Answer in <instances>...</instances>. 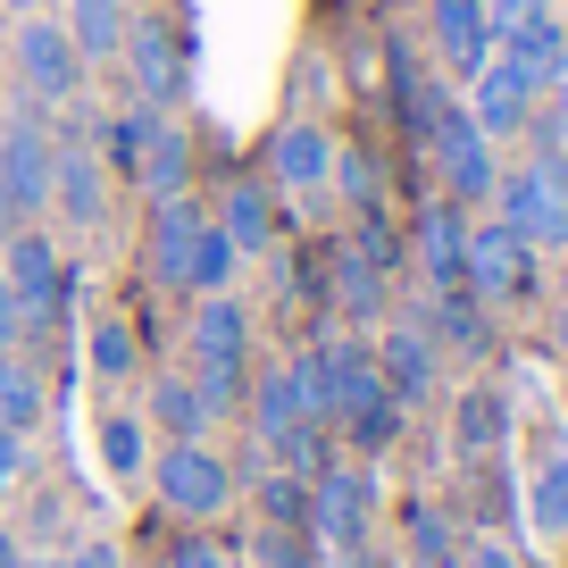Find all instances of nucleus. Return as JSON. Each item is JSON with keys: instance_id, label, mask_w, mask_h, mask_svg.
I'll list each match as a JSON object with an SVG mask.
<instances>
[{"instance_id": "nucleus-1", "label": "nucleus", "mask_w": 568, "mask_h": 568, "mask_svg": "<svg viewBox=\"0 0 568 568\" xmlns=\"http://www.w3.org/2000/svg\"><path fill=\"white\" fill-rule=\"evenodd\" d=\"M376 468L368 460H326L310 468V535L326 551H368L376 544Z\"/></svg>"}, {"instance_id": "nucleus-2", "label": "nucleus", "mask_w": 568, "mask_h": 568, "mask_svg": "<svg viewBox=\"0 0 568 568\" xmlns=\"http://www.w3.org/2000/svg\"><path fill=\"white\" fill-rule=\"evenodd\" d=\"M142 477H151V494H160L168 518L210 527V518L234 510V460H226V452H210V444H168Z\"/></svg>"}, {"instance_id": "nucleus-3", "label": "nucleus", "mask_w": 568, "mask_h": 568, "mask_svg": "<svg viewBox=\"0 0 568 568\" xmlns=\"http://www.w3.org/2000/svg\"><path fill=\"white\" fill-rule=\"evenodd\" d=\"M51 160H59V134L42 125V109L0 125V217L9 226H42L51 217Z\"/></svg>"}, {"instance_id": "nucleus-4", "label": "nucleus", "mask_w": 568, "mask_h": 568, "mask_svg": "<svg viewBox=\"0 0 568 568\" xmlns=\"http://www.w3.org/2000/svg\"><path fill=\"white\" fill-rule=\"evenodd\" d=\"M460 284L477 293L485 310H510V302H527L535 284H544V251H535L527 234H510L501 217H468V267H460Z\"/></svg>"}, {"instance_id": "nucleus-5", "label": "nucleus", "mask_w": 568, "mask_h": 568, "mask_svg": "<svg viewBox=\"0 0 568 568\" xmlns=\"http://www.w3.org/2000/svg\"><path fill=\"white\" fill-rule=\"evenodd\" d=\"M426 160H435V176H444V201H460V210H485L494 184H501V160H494V142L477 134L468 101L435 109V125H426Z\"/></svg>"}, {"instance_id": "nucleus-6", "label": "nucleus", "mask_w": 568, "mask_h": 568, "mask_svg": "<svg viewBox=\"0 0 568 568\" xmlns=\"http://www.w3.org/2000/svg\"><path fill=\"white\" fill-rule=\"evenodd\" d=\"M494 18V51L510 68L535 75V92H560L568 84V42H560V0H485Z\"/></svg>"}, {"instance_id": "nucleus-7", "label": "nucleus", "mask_w": 568, "mask_h": 568, "mask_svg": "<svg viewBox=\"0 0 568 568\" xmlns=\"http://www.w3.org/2000/svg\"><path fill=\"white\" fill-rule=\"evenodd\" d=\"M494 217L510 234H527L535 251H560L568 243V184H560V168H551V160L510 168V176L494 184Z\"/></svg>"}, {"instance_id": "nucleus-8", "label": "nucleus", "mask_w": 568, "mask_h": 568, "mask_svg": "<svg viewBox=\"0 0 568 568\" xmlns=\"http://www.w3.org/2000/svg\"><path fill=\"white\" fill-rule=\"evenodd\" d=\"M9 51H18V75H26V92H34L42 109H68L75 92H84V59H75V42H68V26L59 18H18V42H9Z\"/></svg>"}, {"instance_id": "nucleus-9", "label": "nucleus", "mask_w": 568, "mask_h": 568, "mask_svg": "<svg viewBox=\"0 0 568 568\" xmlns=\"http://www.w3.org/2000/svg\"><path fill=\"white\" fill-rule=\"evenodd\" d=\"M267 193H293V201H318L326 184H335V134H326L318 118H284L276 134H267Z\"/></svg>"}, {"instance_id": "nucleus-10", "label": "nucleus", "mask_w": 568, "mask_h": 568, "mask_svg": "<svg viewBox=\"0 0 568 568\" xmlns=\"http://www.w3.org/2000/svg\"><path fill=\"white\" fill-rule=\"evenodd\" d=\"M535 101H551V92H535V75L510 68L501 51L468 75V118H477L485 142H518V134H527V118H535Z\"/></svg>"}, {"instance_id": "nucleus-11", "label": "nucleus", "mask_w": 568, "mask_h": 568, "mask_svg": "<svg viewBox=\"0 0 568 568\" xmlns=\"http://www.w3.org/2000/svg\"><path fill=\"white\" fill-rule=\"evenodd\" d=\"M201 234H210V210H201L193 193H176V201H151V226H142V267H151V284L184 293Z\"/></svg>"}, {"instance_id": "nucleus-12", "label": "nucleus", "mask_w": 568, "mask_h": 568, "mask_svg": "<svg viewBox=\"0 0 568 568\" xmlns=\"http://www.w3.org/2000/svg\"><path fill=\"white\" fill-rule=\"evenodd\" d=\"M118 59H125V75H134L142 109L176 118V101H184V51H176V34H168V18H134V34H125Z\"/></svg>"}, {"instance_id": "nucleus-13", "label": "nucleus", "mask_w": 568, "mask_h": 568, "mask_svg": "<svg viewBox=\"0 0 568 568\" xmlns=\"http://www.w3.org/2000/svg\"><path fill=\"white\" fill-rule=\"evenodd\" d=\"M51 217L75 234H92L109 217V168L92 142H59V160H51Z\"/></svg>"}, {"instance_id": "nucleus-14", "label": "nucleus", "mask_w": 568, "mask_h": 568, "mask_svg": "<svg viewBox=\"0 0 568 568\" xmlns=\"http://www.w3.org/2000/svg\"><path fill=\"white\" fill-rule=\"evenodd\" d=\"M409 251H418L426 293H468L460 284V267H468V210L460 201H426L418 226H409Z\"/></svg>"}, {"instance_id": "nucleus-15", "label": "nucleus", "mask_w": 568, "mask_h": 568, "mask_svg": "<svg viewBox=\"0 0 568 568\" xmlns=\"http://www.w3.org/2000/svg\"><path fill=\"white\" fill-rule=\"evenodd\" d=\"M376 376L418 409V402H435V385H444V352H435V335H426L418 318H393L385 335H376Z\"/></svg>"}, {"instance_id": "nucleus-16", "label": "nucleus", "mask_w": 568, "mask_h": 568, "mask_svg": "<svg viewBox=\"0 0 568 568\" xmlns=\"http://www.w3.org/2000/svg\"><path fill=\"white\" fill-rule=\"evenodd\" d=\"M426 34H435V59H444L460 84L494 59V18H485V0H426Z\"/></svg>"}, {"instance_id": "nucleus-17", "label": "nucleus", "mask_w": 568, "mask_h": 568, "mask_svg": "<svg viewBox=\"0 0 568 568\" xmlns=\"http://www.w3.org/2000/svg\"><path fill=\"white\" fill-rule=\"evenodd\" d=\"M210 226L234 243V260H267V251H276V234H284V217H276V193H267L260 176H234L226 201L210 210Z\"/></svg>"}, {"instance_id": "nucleus-18", "label": "nucleus", "mask_w": 568, "mask_h": 568, "mask_svg": "<svg viewBox=\"0 0 568 568\" xmlns=\"http://www.w3.org/2000/svg\"><path fill=\"white\" fill-rule=\"evenodd\" d=\"M452 452H460L468 468L510 452V393L501 385H468L460 402H452Z\"/></svg>"}, {"instance_id": "nucleus-19", "label": "nucleus", "mask_w": 568, "mask_h": 568, "mask_svg": "<svg viewBox=\"0 0 568 568\" xmlns=\"http://www.w3.org/2000/svg\"><path fill=\"white\" fill-rule=\"evenodd\" d=\"M409 318H418L426 335H435V352H452V359L494 352V318H485L477 293H426V310H409Z\"/></svg>"}, {"instance_id": "nucleus-20", "label": "nucleus", "mask_w": 568, "mask_h": 568, "mask_svg": "<svg viewBox=\"0 0 568 568\" xmlns=\"http://www.w3.org/2000/svg\"><path fill=\"white\" fill-rule=\"evenodd\" d=\"M335 435L352 444V460H385V452L409 435V402L393 385H376V393H359V402L335 418Z\"/></svg>"}, {"instance_id": "nucleus-21", "label": "nucleus", "mask_w": 568, "mask_h": 568, "mask_svg": "<svg viewBox=\"0 0 568 568\" xmlns=\"http://www.w3.org/2000/svg\"><path fill=\"white\" fill-rule=\"evenodd\" d=\"M134 193H142V201H176V193H193V134H184L176 118L151 125V142H142V160H134Z\"/></svg>"}, {"instance_id": "nucleus-22", "label": "nucleus", "mask_w": 568, "mask_h": 568, "mask_svg": "<svg viewBox=\"0 0 568 568\" xmlns=\"http://www.w3.org/2000/svg\"><path fill=\"white\" fill-rule=\"evenodd\" d=\"M68 42H75V59L84 68H109V59L125 51V34H134V9L125 0H68Z\"/></svg>"}, {"instance_id": "nucleus-23", "label": "nucleus", "mask_w": 568, "mask_h": 568, "mask_svg": "<svg viewBox=\"0 0 568 568\" xmlns=\"http://www.w3.org/2000/svg\"><path fill=\"white\" fill-rule=\"evenodd\" d=\"M142 426H160L168 444H210V409H201V393H193L184 368L151 376V409H142Z\"/></svg>"}, {"instance_id": "nucleus-24", "label": "nucleus", "mask_w": 568, "mask_h": 568, "mask_svg": "<svg viewBox=\"0 0 568 568\" xmlns=\"http://www.w3.org/2000/svg\"><path fill=\"white\" fill-rule=\"evenodd\" d=\"M243 426H251V435H260L267 452H276L284 435H302V426H310V418H302V393H293V368H260V376H251Z\"/></svg>"}, {"instance_id": "nucleus-25", "label": "nucleus", "mask_w": 568, "mask_h": 568, "mask_svg": "<svg viewBox=\"0 0 568 568\" xmlns=\"http://www.w3.org/2000/svg\"><path fill=\"white\" fill-rule=\"evenodd\" d=\"M402 544H409V568H460V527H452V510L444 501H426V494H409L402 501Z\"/></svg>"}, {"instance_id": "nucleus-26", "label": "nucleus", "mask_w": 568, "mask_h": 568, "mask_svg": "<svg viewBox=\"0 0 568 568\" xmlns=\"http://www.w3.org/2000/svg\"><path fill=\"white\" fill-rule=\"evenodd\" d=\"M42 409H51V376H42L34 352H0V426L34 435Z\"/></svg>"}, {"instance_id": "nucleus-27", "label": "nucleus", "mask_w": 568, "mask_h": 568, "mask_svg": "<svg viewBox=\"0 0 568 568\" xmlns=\"http://www.w3.org/2000/svg\"><path fill=\"white\" fill-rule=\"evenodd\" d=\"M92 452H101L109 485H134L151 468V435H142V409H101L92 418Z\"/></svg>"}, {"instance_id": "nucleus-28", "label": "nucleus", "mask_w": 568, "mask_h": 568, "mask_svg": "<svg viewBox=\"0 0 568 568\" xmlns=\"http://www.w3.org/2000/svg\"><path fill=\"white\" fill-rule=\"evenodd\" d=\"M326 267H335V310H343L352 326H368L376 310H385V267H376L368 251L352 243V234L335 243V260H326Z\"/></svg>"}, {"instance_id": "nucleus-29", "label": "nucleus", "mask_w": 568, "mask_h": 568, "mask_svg": "<svg viewBox=\"0 0 568 568\" xmlns=\"http://www.w3.org/2000/svg\"><path fill=\"white\" fill-rule=\"evenodd\" d=\"M84 359H92V376H101V385L142 376V335H134V318H125V310H101V318H92V335H84Z\"/></svg>"}, {"instance_id": "nucleus-30", "label": "nucleus", "mask_w": 568, "mask_h": 568, "mask_svg": "<svg viewBox=\"0 0 568 568\" xmlns=\"http://www.w3.org/2000/svg\"><path fill=\"white\" fill-rule=\"evenodd\" d=\"M527 527L544 544H568V452H544L527 477Z\"/></svg>"}, {"instance_id": "nucleus-31", "label": "nucleus", "mask_w": 568, "mask_h": 568, "mask_svg": "<svg viewBox=\"0 0 568 568\" xmlns=\"http://www.w3.org/2000/svg\"><path fill=\"white\" fill-rule=\"evenodd\" d=\"M151 125H160V109H118V118H101V168L109 176L134 184V160H142V142H151Z\"/></svg>"}, {"instance_id": "nucleus-32", "label": "nucleus", "mask_w": 568, "mask_h": 568, "mask_svg": "<svg viewBox=\"0 0 568 568\" xmlns=\"http://www.w3.org/2000/svg\"><path fill=\"white\" fill-rule=\"evenodd\" d=\"M335 193L352 201L359 217H368V210H385V168H376L368 151H359V142H335Z\"/></svg>"}, {"instance_id": "nucleus-33", "label": "nucleus", "mask_w": 568, "mask_h": 568, "mask_svg": "<svg viewBox=\"0 0 568 568\" xmlns=\"http://www.w3.org/2000/svg\"><path fill=\"white\" fill-rule=\"evenodd\" d=\"M260 527H310V477L302 468L260 477Z\"/></svg>"}, {"instance_id": "nucleus-34", "label": "nucleus", "mask_w": 568, "mask_h": 568, "mask_svg": "<svg viewBox=\"0 0 568 568\" xmlns=\"http://www.w3.org/2000/svg\"><path fill=\"white\" fill-rule=\"evenodd\" d=\"M234 267H243V260H234V243H226V234H201V251H193V276H184V293H193V302H201V293H234Z\"/></svg>"}, {"instance_id": "nucleus-35", "label": "nucleus", "mask_w": 568, "mask_h": 568, "mask_svg": "<svg viewBox=\"0 0 568 568\" xmlns=\"http://www.w3.org/2000/svg\"><path fill=\"white\" fill-rule=\"evenodd\" d=\"M251 551H260V568H318L326 560V544L310 527H260V544H251Z\"/></svg>"}, {"instance_id": "nucleus-36", "label": "nucleus", "mask_w": 568, "mask_h": 568, "mask_svg": "<svg viewBox=\"0 0 568 568\" xmlns=\"http://www.w3.org/2000/svg\"><path fill=\"white\" fill-rule=\"evenodd\" d=\"M18 485H26V435H18V426H0V501L18 494Z\"/></svg>"}, {"instance_id": "nucleus-37", "label": "nucleus", "mask_w": 568, "mask_h": 568, "mask_svg": "<svg viewBox=\"0 0 568 568\" xmlns=\"http://www.w3.org/2000/svg\"><path fill=\"white\" fill-rule=\"evenodd\" d=\"M168 568H234V560H226V544H210V535H184V544L168 551Z\"/></svg>"}, {"instance_id": "nucleus-38", "label": "nucleus", "mask_w": 568, "mask_h": 568, "mask_svg": "<svg viewBox=\"0 0 568 568\" xmlns=\"http://www.w3.org/2000/svg\"><path fill=\"white\" fill-rule=\"evenodd\" d=\"M0 352H26V310L9 293V276H0Z\"/></svg>"}, {"instance_id": "nucleus-39", "label": "nucleus", "mask_w": 568, "mask_h": 568, "mask_svg": "<svg viewBox=\"0 0 568 568\" xmlns=\"http://www.w3.org/2000/svg\"><path fill=\"white\" fill-rule=\"evenodd\" d=\"M59 560H68V568H125L109 535H84V544H75V551H59Z\"/></svg>"}, {"instance_id": "nucleus-40", "label": "nucleus", "mask_w": 568, "mask_h": 568, "mask_svg": "<svg viewBox=\"0 0 568 568\" xmlns=\"http://www.w3.org/2000/svg\"><path fill=\"white\" fill-rule=\"evenodd\" d=\"M460 568H527V560H518L510 544H494V535H485V544H468V551H460Z\"/></svg>"}, {"instance_id": "nucleus-41", "label": "nucleus", "mask_w": 568, "mask_h": 568, "mask_svg": "<svg viewBox=\"0 0 568 568\" xmlns=\"http://www.w3.org/2000/svg\"><path fill=\"white\" fill-rule=\"evenodd\" d=\"M318 568H376V551H326Z\"/></svg>"}, {"instance_id": "nucleus-42", "label": "nucleus", "mask_w": 568, "mask_h": 568, "mask_svg": "<svg viewBox=\"0 0 568 568\" xmlns=\"http://www.w3.org/2000/svg\"><path fill=\"white\" fill-rule=\"evenodd\" d=\"M0 568H26V544H18V535H0Z\"/></svg>"}, {"instance_id": "nucleus-43", "label": "nucleus", "mask_w": 568, "mask_h": 568, "mask_svg": "<svg viewBox=\"0 0 568 568\" xmlns=\"http://www.w3.org/2000/svg\"><path fill=\"white\" fill-rule=\"evenodd\" d=\"M551 168H560V184H568V134H560V142H551Z\"/></svg>"}, {"instance_id": "nucleus-44", "label": "nucleus", "mask_w": 568, "mask_h": 568, "mask_svg": "<svg viewBox=\"0 0 568 568\" xmlns=\"http://www.w3.org/2000/svg\"><path fill=\"white\" fill-rule=\"evenodd\" d=\"M26 568H68V560H59V551H42V560H26Z\"/></svg>"}, {"instance_id": "nucleus-45", "label": "nucleus", "mask_w": 568, "mask_h": 568, "mask_svg": "<svg viewBox=\"0 0 568 568\" xmlns=\"http://www.w3.org/2000/svg\"><path fill=\"white\" fill-rule=\"evenodd\" d=\"M560 302H568V243H560Z\"/></svg>"}, {"instance_id": "nucleus-46", "label": "nucleus", "mask_w": 568, "mask_h": 568, "mask_svg": "<svg viewBox=\"0 0 568 568\" xmlns=\"http://www.w3.org/2000/svg\"><path fill=\"white\" fill-rule=\"evenodd\" d=\"M9 9H18V18H34V9H42V0H9Z\"/></svg>"}, {"instance_id": "nucleus-47", "label": "nucleus", "mask_w": 568, "mask_h": 568, "mask_svg": "<svg viewBox=\"0 0 568 568\" xmlns=\"http://www.w3.org/2000/svg\"><path fill=\"white\" fill-rule=\"evenodd\" d=\"M560 42H568V9H560Z\"/></svg>"}, {"instance_id": "nucleus-48", "label": "nucleus", "mask_w": 568, "mask_h": 568, "mask_svg": "<svg viewBox=\"0 0 568 568\" xmlns=\"http://www.w3.org/2000/svg\"><path fill=\"white\" fill-rule=\"evenodd\" d=\"M0 243H9V217H0Z\"/></svg>"}]
</instances>
